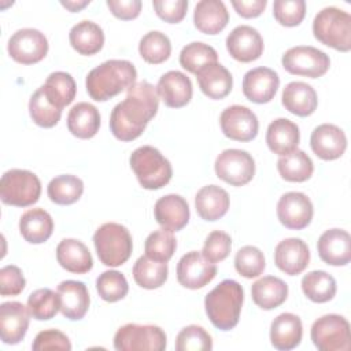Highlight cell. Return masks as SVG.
<instances>
[{
    "label": "cell",
    "mask_w": 351,
    "mask_h": 351,
    "mask_svg": "<svg viewBox=\"0 0 351 351\" xmlns=\"http://www.w3.org/2000/svg\"><path fill=\"white\" fill-rule=\"evenodd\" d=\"M158 107L159 95L156 86L145 80L136 82L128 89L126 97L111 111V133L121 141L136 140L156 115Z\"/></svg>",
    "instance_id": "6da1fadb"
},
{
    "label": "cell",
    "mask_w": 351,
    "mask_h": 351,
    "mask_svg": "<svg viewBox=\"0 0 351 351\" xmlns=\"http://www.w3.org/2000/svg\"><path fill=\"white\" fill-rule=\"evenodd\" d=\"M310 335L319 351H347L351 347L350 324L339 314H326L315 319Z\"/></svg>",
    "instance_id": "ba28073f"
},
{
    "label": "cell",
    "mask_w": 351,
    "mask_h": 351,
    "mask_svg": "<svg viewBox=\"0 0 351 351\" xmlns=\"http://www.w3.org/2000/svg\"><path fill=\"white\" fill-rule=\"evenodd\" d=\"M156 15L169 23H178L184 19L188 8L186 0H154Z\"/></svg>",
    "instance_id": "db71d44e"
},
{
    "label": "cell",
    "mask_w": 351,
    "mask_h": 351,
    "mask_svg": "<svg viewBox=\"0 0 351 351\" xmlns=\"http://www.w3.org/2000/svg\"><path fill=\"white\" fill-rule=\"evenodd\" d=\"M303 335L302 321L292 313L277 315L270 325V341L274 348L288 351L300 344Z\"/></svg>",
    "instance_id": "d4e9b609"
},
{
    "label": "cell",
    "mask_w": 351,
    "mask_h": 351,
    "mask_svg": "<svg viewBox=\"0 0 351 351\" xmlns=\"http://www.w3.org/2000/svg\"><path fill=\"white\" fill-rule=\"evenodd\" d=\"M60 299V311L63 317L71 321L84 318L89 308L90 298L84 282L75 280H66L58 285L56 289Z\"/></svg>",
    "instance_id": "cb8c5ba5"
},
{
    "label": "cell",
    "mask_w": 351,
    "mask_h": 351,
    "mask_svg": "<svg viewBox=\"0 0 351 351\" xmlns=\"http://www.w3.org/2000/svg\"><path fill=\"white\" fill-rule=\"evenodd\" d=\"M167 262H159L147 255L140 256L133 265V278L137 285L145 289L162 287L167 280Z\"/></svg>",
    "instance_id": "74e56055"
},
{
    "label": "cell",
    "mask_w": 351,
    "mask_h": 351,
    "mask_svg": "<svg viewBox=\"0 0 351 351\" xmlns=\"http://www.w3.org/2000/svg\"><path fill=\"white\" fill-rule=\"evenodd\" d=\"M313 214V203L302 192H287L277 203V217L288 229H304L311 222Z\"/></svg>",
    "instance_id": "9a60e30c"
},
{
    "label": "cell",
    "mask_w": 351,
    "mask_h": 351,
    "mask_svg": "<svg viewBox=\"0 0 351 351\" xmlns=\"http://www.w3.org/2000/svg\"><path fill=\"white\" fill-rule=\"evenodd\" d=\"M10 56L22 64H34L43 60L48 52V40L37 29L25 27L16 30L8 40Z\"/></svg>",
    "instance_id": "7c38bea8"
},
{
    "label": "cell",
    "mask_w": 351,
    "mask_h": 351,
    "mask_svg": "<svg viewBox=\"0 0 351 351\" xmlns=\"http://www.w3.org/2000/svg\"><path fill=\"white\" fill-rule=\"evenodd\" d=\"M107 7L111 14L119 19L129 21L138 16L141 11L140 0H107Z\"/></svg>",
    "instance_id": "11a10c76"
},
{
    "label": "cell",
    "mask_w": 351,
    "mask_h": 351,
    "mask_svg": "<svg viewBox=\"0 0 351 351\" xmlns=\"http://www.w3.org/2000/svg\"><path fill=\"white\" fill-rule=\"evenodd\" d=\"M200 90L210 99L219 100L226 97L233 86L232 74L221 63H214L196 74Z\"/></svg>",
    "instance_id": "4dcf8cb0"
},
{
    "label": "cell",
    "mask_w": 351,
    "mask_h": 351,
    "mask_svg": "<svg viewBox=\"0 0 351 351\" xmlns=\"http://www.w3.org/2000/svg\"><path fill=\"white\" fill-rule=\"evenodd\" d=\"M96 289L103 300L114 303L128 295L129 285L126 277L121 271L107 270L96 278Z\"/></svg>",
    "instance_id": "bcb514c9"
},
{
    "label": "cell",
    "mask_w": 351,
    "mask_h": 351,
    "mask_svg": "<svg viewBox=\"0 0 351 351\" xmlns=\"http://www.w3.org/2000/svg\"><path fill=\"white\" fill-rule=\"evenodd\" d=\"M222 133L234 141H250L258 134L259 122L252 110L233 104L226 107L219 118Z\"/></svg>",
    "instance_id": "4fadbf2b"
},
{
    "label": "cell",
    "mask_w": 351,
    "mask_h": 351,
    "mask_svg": "<svg viewBox=\"0 0 351 351\" xmlns=\"http://www.w3.org/2000/svg\"><path fill=\"white\" fill-rule=\"evenodd\" d=\"M226 49L233 59L241 63H250L262 55L263 40L255 27L240 25L228 34Z\"/></svg>",
    "instance_id": "2e32d148"
},
{
    "label": "cell",
    "mask_w": 351,
    "mask_h": 351,
    "mask_svg": "<svg viewBox=\"0 0 351 351\" xmlns=\"http://www.w3.org/2000/svg\"><path fill=\"white\" fill-rule=\"evenodd\" d=\"M58 263L70 273L85 274L93 266L88 247L77 239H63L56 247Z\"/></svg>",
    "instance_id": "4316f807"
},
{
    "label": "cell",
    "mask_w": 351,
    "mask_h": 351,
    "mask_svg": "<svg viewBox=\"0 0 351 351\" xmlns=\"http://www.w3.org/2000/svg\"><path fill=\"white\" fill-rule=\"evenodd\" d=\"M100 128L99 110L86 101L77 103L67 115V129L78 138H92Z\"/></svg>",
    "instance_id": "836d02e7"
},
{
    "label": "cell",
    "mask_w": 351,
    "mask_h": 351,
    "mask_svg": "<svg viewBox=\"0 0 351 351\" xmlns=\"http://www.w3.org/2000/svg\"><path fill=\"white\" fill-rule=\"evenodd\" d=\"M154 215L163 229L178 232L189 221V206L182 196L170 193L156 200L154 206Z\"/></svg>",
    "instance_id": "7402d4cb"
},
{
    "label": "cell",
    "mask_w": 351,
    "mask_h": 351,
    "mask_svg": "<svg viewBox=\"0 0 351 351\" xmlns=\"http://www.w3.org/2000/svg\"><path fill=\"white\" fill-rule=\"evenodd\" d=\"M213 348L210 333L199 325H188L180 330L176 337V350L178 351H207Z\"/></svg>",
    "instance_id": "c3c4849f"
},
{
    "label": "cell",
    "mask_w": 351,
    "mask_h": 351,
    "mask_svg": "<svg viewBox=\"0 0 351 351\" xmlns=\"http://www.w3.org/2000/svg\"><path fill=\"white\" fill-rule=\"evenodd\" d=\"M136 67L123 59H110L92 69L85 80L86 92L96 101H106L136 84Z\"/></svg>",
    "instance_id": "7a4b0ae2"
},
{
    "label": "cell",
    "mask_w": 351,
    "mask_h": 351,
    "mask_svg": "<svg viewBox=\"0 0 351 351\" xmlns=\"http://www.w3.org/2000/svg\"><path fill=\"white\" fill-rule=\"evenodd\" d=\"M280 85L278 74L269 67H255L245 73L243 78L244 96L258 104L269 103L276 96Z\"/></svg>",
    "instance_id": "e0dca14e"
},
{
    "label": "cell",
    "mask_w": 351,
    "mask_h": 351,
    "mask_svg": "<svg viewBox=\"0 0 351 351\" xmlns=\"http://www.w3.org/2000/svg\"><path fill=\"white\" fill-rule=\"evenodd\" d=\"M277 170L280 176L289 182L307 181L314 171L311 158L302 149H293L277 160Z\"/></svg>",
    "instance_id": "d590c367"
},
{
    "label": "cell",
    "mask_w": 351,
    "mask_h": 351,
    "mask_svg": "<svg viewBox=\"0 0 351 351\" xmlns=\"http://www.w3.org/2000/svg\"><path fill=\"white\" fill-rule=\"evenodd\" d=\"M299 140L298 125L287 118H277L267 126L266 144L271 152L280 156L296 149Z\"/></svg>",
    "instance_id": "f546056e"
},
{
    "label": "cell",
    "mask_w": 351,
    "mask_h": 351,
    "mask_svg": "<svg viewBox=\"0 0 351 351\" xmlns=\"http://www.w3.org/2000/svg\"><path fill=\"white\" fill-rule=\"evenodd\" d=\"M215 276L217 266L207 261L199 251L186 252L177 263V280L182 287L189 289L203 288Z\"/></svg>",
    "instance_id": "5bb4252c"
},
{
    "label": "cell",
    "mask_w": 351,
    "mask_h": 351,
    "mask_svg": "<svg viewBox=\"0 0 351 351\" xmlns=\"http://www.w3.org/2000/svg\"><path fill=\"white\" fill-rule=\"evenodd\" d=\"M193 22L204 34H218L229 22V12L221 0H202L193 11Z\"/></svg>",
    "instance_id": "83f0119b"
},
{
    "label": "cell",
    "mask_w": 351,
    "mask_h": 351,
    "mask_svg": "<svg viewBox=\"0 0 351 351\" xmlns=\"http://www.w3.org/2000/svg\"><path fill=\"white\" fill-rule=\"evenodd\" d=\"M281 101L285 110L298 117L311 115L318 106L314 88L302 81H292L287 84L282 90Z\"/></svg>",
    "instance_id": "484cf974"
},
{
    "label": "cell",
    "mask_w": 351,
    "mask_h": 351,
    "mask_svg": "<svg viewBox=\"0 0 351 351\" xmlns=\"http://www.w3.org/2000/svg\"><path fill=\"white\" fill-rule=\"evenodd\" d=\"M176 248L177 241L173 236V232L166 230L163 228L149 233L144 244L145 255L159 262H167L176 252Z\"/></svg>",
    "instance_id": "f6af8a7d"
},
{
    "label": "cell",
    "mask_w": 351,
    "mask_h": 351,
    "mask_svg": "<svg viewBox=\"0 0 351 351\" xmlns=\"http://www.w3.org/2000/svg\"><path fill=\"white\" fill-rule=\"evenodd\" d=\"M266 0H232L236 12L243 18L259 16L266 8Z\"/></svg>",
    "instance_id": "9f6ffc18"
},
{
    "label": "cell",
    "mask_w": 351,
    "mask_h": 351,
    "mask_svg": "<svg viewBox=\"0 0 351 351\" xmlns=\"http://www.w3.org/2000/svg\"><path fill=\"white\" fill-rule=\"evenodd\" d=\"M319 258L332 266H346L351 261V237L344 229L325 230L317 243Z\"/></svg>",
    "instance_id": "d6986e66"
},
{
    "label": "cell",
    "mask_w": 351,
    "mask_h": 351,
    "mask_svg": "<svg viewBox=\"0 0 351 351\" xmlns=\"http://www.w3.org/2000/svg\"><path fill=\"white\" fill-rule=\"evenodd\" d=\"M336 280L324 270H313L303 276L302 291L314 303H325L336 295Z\"/></svg>",
    "instance_id": "f35d334b"
},
{
    "label": "cell",
    "mask_w": 351,
    "mask_h": 351,
    "mask_svg": "<svg viewBox=\"0 0 351 351\" xmlns=\"http://www.w3.org/2000/svg\"><path fill=\"white\" fill-rule=\"evenodd\" d=\"M30 313L21 302H4L0 306V336L5 344H18L23 340Z\"/></svg>",
    "instance_id": "ac0fdd59"
},
{
    "label": "cell",
    "mask_w": 351,
    "mask_h": 351,
    "mask_svg": "<svg viewBox=\"0 0 351 351\" xmlns=\"http://www.w3.org/2000/svg\"><path fill=\"white\" fill-rule=\"evenodd\" d=\"M214 170L219 180L233 186H243L254 178L255 160L247 151L230 148L217 156Z\"/></svg>",
    "instance_id": "8fae6325"
},
{
    "label": "cell",
    "mask_w": 351,
    "mask_h": 351,
    "mask_svg": "<svg viewBox=\"0 0 351 351\" xmlns=\"http://www.w3.org/2000/svg\"><path fill=\"white\" fill-rule=\"evenodd\" d=\"M314 37L333 49L348 52L351 49V16L337 7H325L313 21Z\"/></svg>",
    "instance_id": "277c9868"
},
{
    "label": "cell",
    "mask_w": 351,
    "mask_h": 351,
    "mask_svg": "<svg viewBox=\"0 0 351 351\" xmlns=\"http://www.w3.org/2000/svg\"><path fill=\"white\" fill-rule=\"evenodd\" d=\"M129 163L140 185L145 189H160L171 180V165L155 147L143 145L136 148L129 158Z\"/></svg>",
    "instance_id": "5b68a950"
},
{
    "label": "cell",
    "mask_w": 351,
    "mask_h": 351,
    "mask_svg": "<svg viewBox=\"0 0 351 351\" xmlns=\"http://www.w3.org/2000/svg\"><path fill=\"white\" fill-rule=\"evenodd\" d=\"M310 262V251L307 244L296 237L284 239L276 245L274 263L288 276L300 274Z\"/></svg>",
    "instance_id": "ffe728a7"
},
{
    "label": "cell",
    "mask_w": 351,
    "mask_h": 351,
    "mask_svg": "<svg viewBox=\"0 0 351 351\" xmlns=\"http://www.w3.org/2000/svg\"><path fill=\"white\" fill-rule=\"evenodd\" d=\"M90 1L89 0H69V1H60V4L63 7H66L69 11L71 12H77L80 10H82L85 5H88Z\"/></svg>",
    "instance_id": "6f0895ef"
},
{
    "label": "cell",
    "mask_w": 351,
    "mask_h": 351,
    "mask_svg": "<svg viewBox=\"0 0 351 351\" xmlns=\"http://www.w3.org/2000/svg\"><path fill=\"white\" fill-rule=\"evenodd\" d=\"M41 89L47 99L60 110L70 104L77 93L74 78L64 71L51 73L47 77L44 85H41Z\"/></svg>",
    "instance_id": "8d00e7d4"
},
{
    "label": "cell",
    "mask_w": 351,
    "mask_h": 351,
    "mask_svg": "<svg viewBox=\"0 0 351 351\" xmlns=\"http://www.w3.org/2000/svg\"><path fill=\"white\" fill-rule=\"evenodd\" d=\"M230 248H232L230 236L222 230H214L206 237L202 254L207 261L215 263V262L223 261L229 255Z\"/></svg>",
    "instance_id": "f907efd6"
},
{
    "label": "cell",
    "mask_w": 351,
    "mask_h": 351,
    "mask_svg": "<svg viewBox=\"0 0 351 351\" xmlns=\"http://www.w3.org/2000/svg\"><path fill=\"white\" fill-rule=\"evenodd\" d=\"M84 192V182L73 174H62L52 178L47 186V193L51 202L67 206L75 203Z\"/></svg>",
    "instance_id": "ab89813d"
},
{
    "label": "cell",
    "mask_w": 351,
    "mask_h": 351,
    "mask_svg": "<svg viewBox=\"0 0 351 351\" xmlns=\"http://www.w3.org/2000/svg\"><path fill=\"white\" fill-rule=\"evenodd\" d=\"M243 300V287L234 280H223L206 295V314L215 328L230 330L239 322Z\"/></svg>",
    "instance_id": "3957f363"
},
{
    "label": "cell",
    "mask_w": 351,
    "mask_h": 351,
    "mask_svg": "<svg viewBox=\"0 0 351 351\" xmlns=\"http://www.w3.org/2000/svg\"><path fill=\"white\" fill-rule=\"evenodd\" d=\"M273 15L276 21L287 27L298 26L306 15L304 0H276L273 3Z\"/></svg>",
    "instance_id": "681fc988"
},
{
    "label": "cell",
    "mask_w": 351,
    "mask_h": 351,
    "mask_svg": "<svg viewBox=\"0 0 351 351\" xmlns=\"http://www.w3.org/2000/svg\"><path fill=\"white\" fill-rule=\"evenodd\" d=\"M158 95L167 107L180 108L186 106L192 99V82L186 74L171 70L165 73L156 85Z\"/></svg>",
    "instance_id": "603a6c76"
},
{
    "label": "cell",
    "mask_w": 351,
    "mask_h": 351,
    "mask_svg": "<svg viewBox=\"0 0 351 351\" xmlns=\"http://www.w3.org/2000/svg\"><path fill=\"white\" fill-rule=\"evenodd\" d=\"M138 52L147 63L160 64L169 59L171 53V43L165 33L152 30L141 37Z\"/></svg>",
    "instance_id": "b9f144b4"
},
{
    "label": "cell",
    "mask_w": 351,
    "mask_h": 351,
    "mask_svg": "<svg viewBox=\"0 0 351 351\" xmlns=\"http://www.w3.org/2000/svg\"><path fill=\"white\" fill-rule=\"evenodd\" d=\"M29 112L33 122L41 128L55 126L62 117V110L55 107L47 99L41 86L32 95L29 100Z\"/></svg>",
    "instance_id": "ee69618b"
},
{
    "label": "cell",
    "mask_w": 351,
    "mask_h": 351,
    "mask_svg": "<svg viewBox=\"0 0 351 351\" xmlns=\"http://www.w3.org/2000/svg\"><path fill=\"white\" fill-rule=\"evenodd\" d=\"M32 348L34 351H41V350L70 351L71 343L63 332H60L58 329H47V330H41L40 333H37V336L33 340Z\"/></svg>",
    "instance_id": "f5cc1de1"
},
{
    "label": "cell",
    "mask_w": 351,
    "mask_h": 351,
    "mask_svg": "<svg viewBox=\"0 0 351 351\" xmlns=\"http://www.w3.org/2000/svg\"><path fill=\"white\" fill-rule=\"evenodd\" d=\"M69 40L78 53L89 56L97 53L103 48L104 33L97 23L84 19L71 27Z\"/></svg>",
    "instance_id": "e575fe53"
},
{
    "label": "cell",
    "mask_w": 351,
    "mask_h": 351,
    "mask_svg": "<svg viewBox=\"0 0 351 351\" xmlns=\"http://www.w3.org/2000/svg\"><path fill=\"white\" fill-rule=\"evenodd\" d=\"M251 296L262 310H273L287 300L288 285L278 277L265 276L252 284Z\"/></svg>",
    "instance_id": "d6a6232c"
},
{
    "label": "cell",
    "mask_w": 351,
    "mask_h": 351,
    "mask_svg": "<svg viewBox=\"0 0 351 351\" xmlns=\"http://www.w3.org/2000/svg\"><path fill=\"white\" fill-rule=\"evenodd\" d=\"M281 63L282 67L293 75L318 78L329 70L330 59L318 48L310 45H298L284 52Z\"/></svg>",
    "instance_id": "30bf717a"
},
{
    "label": "cell",
    "mask_w": 351,
    "mask_h": 351,
    "mask_svg": "<svg viewBox=\"0 0 351 351\" xmlns=\"http://www.w3.org/2000/svg\"><path fill=\"white\" fill-rule=\"evenodd\" d=\"M26 285V280L18 266L7 265L0 270V293L1 296H16Z\"/></svg>",
    "instance_id": "816d5d0a"
},
{
    "label": "cell",
    "mask_w": 351,
    "mask_h": 351,
    "mask_svg": "<svg viewBox=\"0 0 351 351\" xmlns=\"http://www.w3.org/2000/svg\"><path fill=\"white\" fill-rule=\"evenodd\" d=\"M19 232L30 244L47 241L53 232L52 217L40 207L25 211L19 219Z\"/></svg>",
    "instance_id": "1f68e13d"
},
{
    "label": "cell",
    "mask_w": 351,
    "mask_h": 351,
    "mask_svg": "<svg viewBox=\"0 0 351 351\" xmlns=\"http://www.w3.org/2000/svg\"><path fill=\"white\" fill-rule=\"evenodd\" d=\"M217 51L211 45L202 41L189 43L180 52V64L195 75L204 67L217 63Z\"/></svg>",
    "instance_id": "60d3db41"
},
{
    "label": "cell",
    "mask_w": 351,
    "mask_h": 351,
    "mask_svg": "<svg viewBox=\"0 0 351 351\" xmlns=\"http://www.w3.org/2000/svg\"><path fill=\"white\" fill-rule=\"evenodd\" d=\"M118 351H162L166 348V333L156 325L126 324L114 336Z\"/></svg>",
    "instance_id": "9c48e42d"
},
{
    "label": "cell",
    "mask_w": 351,
    "mask_h": 351,
    "mask_svg": "<svg viewBox=\"0 0 351 351\" xmlns=\"http://www.w3.org/2000/svg\"><path fill=\"white\" fill-rule=\"evenodd\" d=\"M229 195L218 185H206L195 196V207L204 221H217L229 210Z\"/></svg>",
    "instance_id": "f1b7e54d"
},
{
    "label": "cell",
    "mask_w": 351,
    "mask_h": 351,
    "mask_svg": "<svg viewBox=\"0 0 351 351\" xmlns=\"http://www.w3.org/2000/svg\"><path fill=\"white\" fill-rule=\"evenodd\" d=\"M41 195L38 177L23 169H11L0 180V199L4 204L27 207L34 204Z\"/></svg>",
    "instance_id": "52a82bcc"
},
{
    "label": "cell",
    "mask_w": 351,
    "mask_h": 351,
    "mask_svg": "<svg viewBox=\"0 0 351 351\" xmlns=\"http://www.w3.org/2000/svg\"><path fill=\"white\" fill-rule=\"evenodd\" d=\"M310 145L318 158L324 160H335L344 154L347 148V137L339 126L322 123L313 130Z\"/></svg>",
    "instance_id": "44dd1931"
},
{
    "label": "cell",
    "mask_w": 351,
    "mask_h": 351,
    "mask_svg": "<svg viewBox=\"0 0 351 351\" xmlns=\"http://www.w3.org/2000/svg\"><path fill=\"white\" fill-rule=\"evenodd\" d=\"M234 267L237 273L245 278H254L261 276L266 267L263 252L254 245L241 247L236 252Z\"/></svg>",
    "instance_id": "7dc6e473"
},
{
    "label": "cell",
    "mask_w": 351,
    "mask_h": 351,
    "mask_svg": "<svg viewBox=\"0 0 351 351\" xmlns=\"http://www.w3.org/2000/svg\"><path fill=\"white\" fill-rule=\"evenodd\" d=\"M93 244L100 262L110 267L123 265L133 250L129 230L117 222H107L99 226L93 234Z\"/></svg>",
    "instance_id": "8992f818"
},
{
    "label": "cell",
    "mask_w": 351,
    "mask_h": 351,
    "mask_svg": "<svg viewBox=\"0 0 351 351\" xmlns=\"http://www.w3.org/2000/svg\"><path fill=\"white\" fill-rule=\"evenodd\" d=\"M27 310L34 319L47 321L53 318L60 310V299L49 288H40L33 291L27 298Z\"/></svg>",
    "instance_id": "7bdbcfd3"
}]
</instances>
